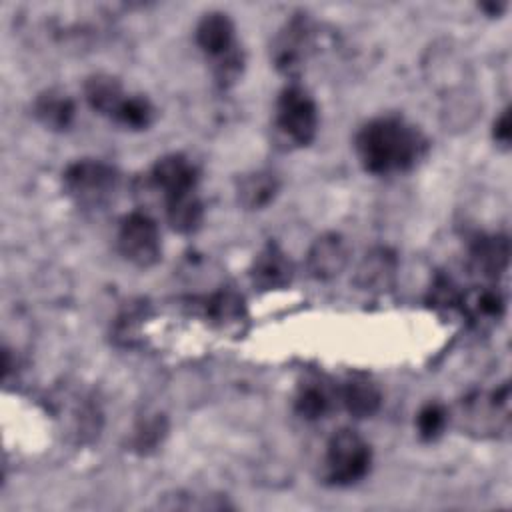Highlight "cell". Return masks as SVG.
<instances>
[{
	"label": "cell",
	"instance_id": "6da1fadb",
	"mask_svg": "<svg viewBox=\"0 0 512 512\" xmlns=\"http://www.w3.org/2000/svg\"><path fill=\"white\" fill-rule=\"evenodd\" d=\"M354 150L366 172L390 176L418 166L428 152V140L406 118L386 114L368 120L356 132Z\"/></svg>",
	"mask_w": 512,
	"mask_h": 512
},
{
	"label": "cell",
	"instance_id": "7a4b0ae2",
	"mask_svg": "<svg viewBox=\"0 0 512 512\" xmlns=\"http://www.w3.org/2000/svg\"><path fill=\"white\" fill-rule=\"evenodd\" d=\"M196 44L212 64V74L220 86L234 84L244 68V54L236 42V28L228 14L212 10L196 24Z\"/></svg>",
	"mask_w": 512,
	"mask_h": 512
},
{
	"label": "cell",
	"instance_id": "3957f363",
	"mask_svg": "<svg viewBox=\"0 0 512 512\" xmlns=\"http://www.w3.org/2000/svg\"><path fill=\"white\" fill-rule=\"evenodd\" d=\"M120 186V172L98 158H80L70 162L62 172L66 196L80 208L106 206Z\"/></svg>",
	"mask_w": 512,
	"mask_h": 512
},
{
	"label": "cell",
	"instance_id": "277c9868",
	"mask_svg": "<svg viewBox=\"0 0 512 512\" xmlns=\"http://www.w3.org/2000/svg\"><path fill=\"white\" fill-rule=\"evenodd\" d=\"M318 106L312 94L300 84L286 86L274 106L276 136L288 148H304L318 134Z\"/></svg>",
	"mask_w": 512,
	"mask_h": 512
},
{
	"label": "cell",
	"instance_id": "5b68a950",
	"mask_svg": "<svg viewBox=\"0 0 512 512\" xmlns=\"http://www.w3.org/2000/svg\"><path fill=\"white\" fill-rule=\"evenodd\" d=\"M372 466L370 444L354 430H338L326 444L324 478L330 486L346 488L364 480Z\"/></svg>",
	"mask_w": 512,
	"mask_h": 512
},
{
	"label": "cell",
	"instance_id": "8992f818",
	"mask_svg": "<svg viewBox=\"0 0 512 512\" xmlns=\"http://www.w3.org/2000/svg\"><path fill=\"white\" fill-rule=\"evenodd\" d=\"M116 244L118 252L138 268H150L162 256L158 224L150 214L140 210L126 214L120 220Z\"/></svg>",
	"mask_w": 512,
	"mask_h": 512
},
{
	"label": "cell",
	"instance_id": "52a82bcc",
	"mask_svg": "<svg viewBox=\"0 0 512 512\" xmlns=\"http://www.w3.org/2000/svg\"><path fill=\"white\" fill-rule=\"evenodd\" d=\"M314 44V24L306 14L292 16L284 28L278 32L272 44L274 66L286 74H300Z\"/></svg>",
	"mask_w": 512,
	"mask_h": 512
},
{
	"label": "cell",
	"instance_id": "ba28073f",
	"mask_svg": "<svg viewBox=\"0 0 512 512\" xmlns=\"http://www.w3.org/2000/svg\"><path fill=\"white\" fill-rule=\"evenodd\" d=\"M198 178L200 172L196 164L180 152L158 158L148 172V184L162 196L164 202L174 196L196 192Z\"/></svg>",
	"mask_w": 512,
	"mask_h": 512
},
{
	"label": "cell",
	"instance_id": "9c48e42d",
	"mask_svg": "<svg viewBox=\"0 0 512 512\" xmlns=\"http://www.w3.org/2000/svg\"><path fill=\"white\" fill-rule=\"evenodd\" d=\"M252 284L260 290H282L290 286L294 278V266L288 254L276 244L266 242L254 256L250 266Z\"/></svg>",
	"mask_w": 512,
	"mask_h": 512
},
{
	"label": "cell",
	"instance_id": "30bf717a",
	"mask_svg": "<svg viewBox=\"0 0 512 512\" xmlns=\"http://www.w3.org/2000/svg\"><path fill=\"white\" fill-rule=\"evenodd\" d=\"M348 264V246L346 240L336 232H326L318 236L308 254H306V268L312 278L316 280H332L336 278Z\"/></svg>",
	"mask_w": 512,
	"mask_h": 512
},
{
	"label": "cell",
	"instance_id": "8fae6325",
	"mask_svg": "<svg viewBox=\"0 0 512 512\" xmlns=\"http://www.w3.org/2000/svg\"><path fill=\"white\" fill-rule=\"evenodd\" d=\"M508 258H510V242L506 234L476 236L468 250L470 268L488 280H496L506 272Z\"/></svg>",
	"mask_w": 512,
	"mask_h": 512
},
{
	"label": "cell",
	"instance_id": "7c38bea8",
	"mask_svg": "<svg viewBox=\"0 0 512 512\" xmlns=\"http://www.w3.org/2000/svg\"><path fill=\"white\" fill-rule=\"evenodd\" d=\"M458 310L476 326H492L504 316L506 298L496 286H474L460 294Z\"/></svg>",
	"mask_w": 512,
	"mask_h": 512
},
{
	"label": "cell",
	"instance_id": "4fadbf2b",
	"mask_svg": "<svg viewBox=\"0 0 512 512\" xmlns=\"http://www.w3.org/2000/svg\"><path fill=\"white\" fill-rule=\"evenodd\" d=\"M126 96H128V92L124 90L122 82L112 74L98 72V74L88 76L84 82V98H86L88 106L94 112H98L110 120H114V116L120 110Z\"/></svg>",
	"mask_w": 512,
	"mask_h": 512
},
{
	"label": "cell",
	"instance_id": "5bb4252c",
	"mask_svg": "<svg viewBox=\"0 0 512 512\" xmlns=\"http://www.w3.org/2000/svg\"><path fill=\"white\" fill-rule=\"evenodd\" d=\"M32 112L44 128L54 130V132H64L74 122L76 106H74V100L66 92L50 88L36 96V100L32 104Z\"/></svg>",
	"mask_w": 512,
	"mask_h": 512
},
{
	"label": "cell",
	"instance_id": "9a60e30c",
	"mask_svg": "<svg viewBox=\"0 0 512 512\" xmlns=\"http://www.w3.org/2000/svg\"><path fill=\"white\" fill-rule=\"evenodd\" d=\"M336 400L354 418H370L380 410L382 394L374 382L366 378H350L336 388Z\"/></svg>",
	"mask_w": 512,
	"mask_h": 512
},
{
	"label": "cell",
	"instance_id": "2e32d148",
	"mask_svg": "<svg viewBox=\"0 0 512 512\" xmlns=\"http://www.w3.org/2000/svg\"><path fill=\"white\" fill-rule=\"evenodd\" d=\"M280 180L272 170H254L242 174L236 182V198L246 210H262L274 202Z\"/></svg>",
	"mask_w": 512,
	"mask_h": 512
},
{
	"label": "cell",
	"instance_id": "e0dca14e",
	"mask_svg": "<svg viewBox=\"0 0 512 512\" xmlns=\"http://www.w3.org/2000/svg\"><path fill=\"white\" fill-rule=\"evenodd\" d=\"M398 260L386 248H374L358 266L356 282L366 290H388L396 278Z\"/></svg>",
	"mask_w": 512,
	"mask_h": 512
},
{
	"label": "cell",
	"instance_id": "ac0fdd59",
	"mask_svg": "<svg viewBox=\"0 0 512 512\" xmlns=\"http://www.w3.org/2000/svg\"><path fill=\"white\" fill-rule=\"evenodd\" d=\"M164 212H166V220L172 230H176L180 234L196 232L204 218V206L198 196V190L166 200Z\"/></svg>",
	"mask_w": 512,
	"mask_h": 512
},
{
	"label": "cell",
	"instance_id": "d6986e66",
	"mask_svg": "<svg viewBox=\"0 0 512 512\" xmlns=\"http://www.w3.org/2000/svg\"><path fill=\"white\" fill-rule=\"evenodd\" d=\"M336 400V390H330L322 382H306L294 396V410L304 420L324 418Z\"/></svg>",
	"mask_w": 512,
	"mask_h": 512
},
{
	"label": "cell",
	"instance_id": "ffe728a7",
	"mask_svg": "<svg viewBox=\"0 0 512 512\" xmlns=\"http://www.w3.org/2000/svg\"><path fill=\"white\" fill-rule=\"evenodd\" d=\"M200 308L206 318L220 326H230L244 318V300L230 288L200 298Z\"/></svg>",
	"mask_w": 512,
	"mask_h": 512
},
{
	"label": "cell",
	"instance_id": "44dd1931",
	"mask_svg": "<svg viewBox=\"0 0 512 512\" xmlns=\"http://www.w3.org/2000/svg\"><path fill=\"white\" fill-rule=\"evenodd\" d=\"M156 110L144 94H128L120 110L114 116V122L126 130H146L154 122Z\"/></svg>",
	"mask_w": 512,
	"mask_h": 512
},
{
	"label": "cell",
	"instance_id": "7402d4cb",
	"mask_svg": "<svg viewBox=\"0 0 512 512\" xmlns=\"http://www.w3.org/2000/svg\"><path fill=\"white\" fill-rule=\"evenodd\" d=\"M446 422H448V414H446L444 406L438 402H428L420 408V412L416 416L418 436L426 442H432L444 432Z\"/></svg>",
	"mask_w": 512,
	"mask_h": 512
},
{
	"label": "cell",
	"instance_id": "603a6c76",
	"mask_svg": "<svg viewBox=\"0 0 512 512\" xmlns=\"http://www.w3.org/2000/svg\"><path fill=\"white\" fill-rule=\"evenodd\" d=\"M460 294H462V290H458V286H456L448 276H438V278L432 282L428 302H430L432 306H436V308L454 310V308H458Z\"/></svg>",
	"mask_w": 512,
	"mask_h": 512
},
{
	"label": "cell",
	"instance_id": "cb8c5ba5",
	"mask_svg": "<svg viewBox=\"0 0 512 512\" xmlns=\"http://www.w3.org/2000/svg\"><path fill=\"white\" fill-rule=\"evenodd\" d=\"M166 432V426H164V420L162 418H150L146 420L134 434V446L140 450V452H148L152 450L154 446H158V442H162V436Z\"/></svg>",
	"mask_w": 512,
	"mask_h": 512
},
{
	"label": "cell",
	"instance_id": "d4e9b609",
	"mask_svg": "<svg viewBox=\"0 0 512 512\" xmlns=\"http://www.w3.org/2000/svg\"><path fill=\"white\" fill-rule=\"evenodd\" d=\"M492 136L494 140L508 148L510 146V140H512V124H510V108H504L500 112V116L494 120V128H492Z\"/></svg>",
	"mask_w": 512,
	"mask_h": 512
}]
</instances>
